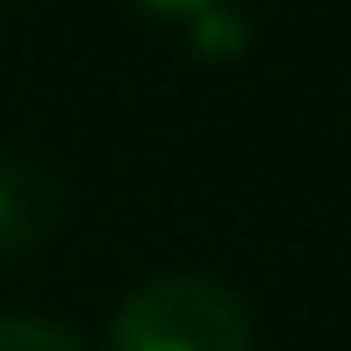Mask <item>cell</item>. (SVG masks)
Instances as JSON below:
<instances>
[{
    "label": "cell",
    "instance_id": "obj_1",
    "mask_svg": "<svg viewBox=\"0 0 351 351\" xmlns=\"http://www.w3.org/2000/svg\"><path fill=\"white\" fill-rule=\"evenodd\" d=\"M108 351H251V315L222 280L158 273L115 308Z\"/></svg>",
    "mask_w": 351,
    "mask_h": 351
},
{
    "label": "cell",
    "instance_id": "obj_2",
    "mask_svg": "<svg viewBox=\"0 0 351 351\" xmlns=\"http://www.w3.org/2000/svg\"><path fill=\"white\" fill-rule=\"evenodd\" d=\"M65 222V186L43 158L0 151V258H22V251L51 244V230Z\"/></svg>",
    "mask_w": 351,
    "mask_h": 351
},
{
    "label": "cell",
    "instance_id": "obj_3",
    "mask_svg": "<svg viewBox=\"0 0 351 351\" xmlns=\"http://www.w3.org/2000/svg\"><path fill=\"white\" fill-rule=\"evenodd\" d=\"M0 351H86V344L65 337L58 323H22V315H8V323H0Z\"/></svg>",
    "mask_w": 351,
    "mask_h": 351
},
{
    "label": "cell",
    "instance_id": "obj_4",
    "mask_svg": "<svg viewBox=\"0 0 351 351\" xmlns=\"http://www.w3.org/2000/svg\"><path fill=\"white\" fill-rule=\"evenodd\" d=\"M136 8H151V14H186V22H201V14H208V0H136Z\"/></svg>",
    "mask_w": 351,
    "mask_h": 351
}]
</instances>
